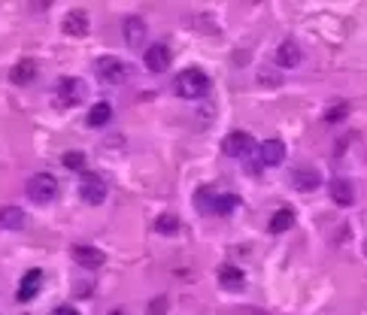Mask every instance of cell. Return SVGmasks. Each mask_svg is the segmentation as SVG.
Returning a JSON list of instances; mask_svg holds the SVG:
<instances>
[{
  "mask_svg": "<svg viewBox=\"0 0 367 315\" xmlns=\"http://www.w3.org/2000/svg\"><path fill=\"white\" fill-rule=\"evenodd\" d=\"M173 88H176V94L179 97H186V100H198V97H204L207 91H209V76L200 67H188V70H182L176 82H173Z\"/></svg>",
  "mask_w": 367,
  "mask_h": 315,
  "instance_id": "obj_1",
  "label": "cell"
},
{
  "mask_svg": "<svg viewBox=\"0 0 367 315\" xmlns=\"http://www.w3.org/2000/svg\"><path fill=\"white\" fill-rule=\"evenodd\" d=\"M27 197H31L34 203H52L55 197H58V179L49 173H36L27 179Z\"/></svg>",
  "mask_w": 367,
  "mask_h": 315,
  "instance_id": "obj_2",
  "label": "cell"
},
{
  "mask_svg": "<svg viewBox=\"0 0 367 315\" xmlns=\"http://www.w3.org/2000/svg\"><path fill=\"white\" fill-rule=\"evenodd\" d=\"M106 194H109V185L106 179L100 173H82V179H79V197L91 203V206H100V203L106 200Z\"/></svg>",
  "mask_w": 367,
  "mask_h": 315,
  "instance_id": "obj_3",
  "label": "cell"
},
{
  "mask_svg": "<svg viewBox=\"0 0 367 315\" xmlns=\"http://www.w3.org/2000/svg\"><path fill=\"white\" fill-rule=\"evenodd\" d=\"M95 73L100 82H106V85H122L127 79V64L122 58H113V55H106V58H97L95 61Z\"/></svg>",
  "mask_w": 367,
  "mask_h": 315,
  "instance_id": "obj_4",
  "label": "cell"
},
{
  "mask_svg": "<svg viewBox=\"0 0 367 315\" xmlns=\"http://www.w3.org/2000/svg\"><path fill=\"white\" fill-rule=\"evenodd\" d=\"M85 97V82L76 76H67L58 82V104L61 106H76L79 100Z\"/></svg>",
  "mask_w": 367,
  "mask_h": 315,
  "instance_id": "obj_5",
  "label": "cell"
},
{
  "mask_svg": "<svg viewBox=\"0 0 367 315\" xmlns=\"http://www.w3.org/2000/svg\"><path fill=\"white\" fill-rule=\"evenodd\" d=\"M277 64L279 67H286V70L300 67V64H304V49H300L295 40H282L279 49H277Z\"/></svg>",
  "mask_w": 367,
  "mask_h": 315,
  "instance_id": "obj_6",
  "label": "cell"
},
{
  "mask_svg": "<svg viewBox=\"0 0 367 315\" xmlns=\"http://www.w3.org/2000/svg\"><path fill=\"white\" fill-rule=\"evenodd\" d=\"M73 261L82 264V267H88V270H97V267H104L106 264V255L100 252L97 246H73Z\"/></svg>",
  "mask_w": 367,
  "mask_h": 315,
  "instance_id": "obj_7",
  "label": "cell"
},
{
  "mask_svg": "<svg viewBox=\"0 0 367 315\" xmlns=\"http://www.w3.org/2000/svg\"><path fill=\"white\" fill-rule=\"evenodd\" d=\"M143 64L149 67L152 73H164L170 67V49L164 43H155V46H149L146 49V55H143Z\"/></svg>",
  "mask_w": 367,
  "mask_h": 315,
  "instance_id": "obj_8",
  "label": "cell"
},
{
  "mask_svg": "<svg viewBox=\"0 0 367 315\" xmlns=\"http://www.w3.org/2000/svg\"><path fill=\"white\" fill-rule=\"evenodd\" d=\"M219 285L225 291H243L246 288V273L234 264H222L219 267Z\"/></svg>",
  "mask_w": 367,
  "mask_h": 315,
  "instance_id": "obj_9",
  "label": "cell"
},
{
  "mask_svg": "<svg viewBox=\"0 0 367 315\" xmlns=\"http://www.w3.org/2000/svg\"><path fill=\"white\" fill-rule=\"evenodd\" d=\"M43 288V270H27L18 285V303H31Z\"/></svg>",
  "mask_w": 367,
  "mask_h": 315,
  "instance_id": "obj_10",
  "label": "cell"
},
{
  "mask_svg": "<svg viewBox=\"0 0 367 315\" xmlns=\"http://www.w3.org/2000/svg\"><path fill=\"white\" fill-rule=\"evenodd\" d=\"M249 146H252V134H246V131H231L225 136V143H222V152L228 158H240L249 152Z\"/></svg>",
  "mask_w": 367,
  "mask_h": 315,
  "instance_id": "obj_11",
  "label": "cell"
},
{
  "mask_svg": "<svg viewBox=\"0 0 367 315\" xmlns=\"http://www.w3.org/2000/svg\"><path fill=\"white\" fill-rule=\"evenodd\" d=\"M122 34H125V43L127 46H143V40L149 36V31H146V22L140 15H127L122 22Z\"/></svg>",
  "mask_w": 367,
  "mask_h": 315,
  "instance_id": "obj_12",
  "label": "cell"
},
{
  "mask_svg": "<svg viewBox=\"0 0 367 315\" xmlns=\"http://www.w3.org/2000/svg\"><path fill=\"white\" fill-rule=\"evenodd\" d=\"M328 194H331V200L337 203V206H349V203L355 200L352 182H349V179H340V176L328 182Z\"/></svg>",
  "mask_w": 367,
  "mask_h": 315,
  "instance_id": "obj_13",
  "label": "cell"
},
{
  "mask_svg": "<svg viewBox=\"0 0 367 315\" xmlns=\"http://www.w3.org/2000/svg\"><path fill=\"white\" fill-rule=\"evenodd\" d=\"M282 161H286V143L264 140L261 143V167H279Z\"/></svg>",
  "mask_w": 367,
  "mask_h": 315,
  "instance_id": "obj_14",
  "label": "cell"
},
{
  "mask_svg": "<svg viewBox=\"0 0 367 315\" xmlns=\"http://www.w3.org/2000/svg\"><path fill=\"white\" fill-rule=\"evenodd\" d=\"M291 182H295L298 191H316L319 185H322V176H319V170H313V167H300V170H295V176H291Z\"/></svg>",
  "mask_w": 367,
  "mask_h": 315,
  "instance_id": "obj_15",
  "label": "cell"
},
{
  "mask_svg": "<svg viewBox=\"0 0 367 315\" xmlns=\"http://www.w3.org/2000/svg\"><path fill=\"white\" fill-rule=\"evenodd\" d=\"M291 227H295V209H291V206L277 209V216H273L270 225H268V230H270L273 237H277V234H289Z\"/></svg>",
  "mask_w": 367,
  "mask_h": 315,
  "instance_id": "obj_16",
  "label": "cell"
},
{
  "mask_svg": "<svg viewBox=\"0 0 367 315\" xmlns=\"http://www.w3.org/2000/svg\"><path fill=\"white\" fill-rule=\"evenodd\" d=\"M64 34L67 36H85L88 34V15L73 9V13L64 15Z\"/></svg>",
  "mask_w": 367,
  "mask_h": 315,
  "instance_id": "obj_17",
  "label": "cell"
},
{
  "mask_svg": "<svg viewBox=\"0 0 367 315\" xmlns=\"http://www.w3.org/2000/svg\"><path fill=\"white\" fill-rule=\"evenodd\" d=\"M34 79H36V61H18L9 70V82H15V85H31Z\"/></svg>",
  "mask_w": 367,
  "mask_h": 315,
  "instance_id": "obj_18",
  "label": "cell"
},
{
  "mask_svg": "<svg viewBox=\"0 0 367 315\" xmlns=\"http://www.w3.org/2000/svg\"><path fill=\"white\" fill-rule=\"evenodd\" d=\"M25 225V212L18 206H0V227L4 230H18Z\"/></svg>",
  "mask_w": 367,
  "mask_h": 315,
  "instance_id": "obj_19",
  "label": "cell"
},
{
  "mask_svg": "<svg viewBox=\"0 0 367 315\" xmlns=\"http://www.w3.org/2000/svg\"><path fill=\"white\" fill-rule=\"evenodd\" d=\"M237 206H240V197H237V194H216V197H213V212H216V216H231Z\"/></svg>",
  "mask_w": 367,
  "mask_h": 315,
  "instance_id": "obj_20",
  "label": "cell"
},
{
  "mask_svg": "<svg viewBox=\"0 0 367 315\" xmlns=\"http://www.w3.org/2000/svg\"><path fill=\"white\" fill-rule=\"evenodd\" d=\"M155 230L164 234V237H173V234H179V230H182V221H179V216L164 212V216H158V221H155Z\"/></svg>",
  "mask_w": 367,
  "mask_h": 315,
  "instance_id": "obj_21",
  "label": "cell"
},
{
  "mask_svg": "<svg viewBox=\"0 0 367 315\" xmlns=\"http://www.w3.org/2000/svg\"><path fill=\"white\" fill-rule=\"evenodd\" d=\"M109 118H113V106H109V104H95V106H91V113H88V125L91 127H104Z\"/></svg>",
  "mask_w": 367,
  "mask_h": 315,
  "instance_id": "obj_22",
  "label": "cell"
},
{
  "mask_svg": "<svg viewBox=\"0 0 367 315\" xmlns=\"http://www.w3.org/2000/svg\"><path fill=\"white\" fill-rule=\"evenodd\" d=\"M85 161H88V158L82 152H64V167H67V170L85 173Z\"/></svg>",
  "mask_w": 367,
  "mask_h": 315,
  "instance_id": "obj_23",
  "label": "cell"
},
{
  "mask_svg": "<svg viewBox=\"0 0 367 315\" xmlns=\"http://www.w3.org/2000/svg\"><path fill=\"white\" fill-rule=\"evenodd\" d=\"M346 113H349V104H337V106H331V109L325 113V122H340Z\"/></svg>",
  "mask_w": 367,
  "mask_h": 315,
  "instance_id": "obj_24",
  "label": "cell"
},
{
  "mask_svg": "<svg viewBox=\"0 0 367 315\" xmlns=\"http://www.w3.org/2000/svg\"><path fill=\"white\" fill-rule=\"evenodd\" d=\"M167 312V298H158L149 303V309H146V315H164Z\"/></svg>",
  "mask_w": 367,
  "mask_h": 315,
  "instance_id": "obj_25",
  "label": "cell"
},
{
  "mask_svg": "<svg viewBox=\"0 0 367 315\" xmlns=\"http://www.w3.org/2000/svg\"><path fill=\"white\" fill-rule=\"evenodd\" d=\"M52 315H79L73 307H58V309H52Z\"/></svg>",
  "mask_w": 367,
  "mask_h": 315,
  "instance_id": "obj_26",
  "label": "cell"
},
{
  "mask_svg": "<svg viewBox=\"0 0 367 315\" xmlns=\"http://www.w3.org/2000/svg\"><path fill=\"white\" fill-rule=\"evenodd\" d=\"M364 255H367V243H364Z\"/></svg>",
  "mask_w": 367,
  "mask_h": 315,
  "instance_id": "obj_27",
  "label": "cell"
}]
</instances>
